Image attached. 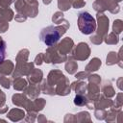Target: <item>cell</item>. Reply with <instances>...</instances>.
Here are the masks:
<instances>
[{"label":"cell","instance_id":"6da1fadb","mask_svg":"<svg viewBox=\"0 0 123 123\" xmlns=\"http://www.w3.org/2000/svg\"><path fill=\"white\" fill-rule=\"evenodd\" d=\"M62 34H63V31L61 27L48 26L46 28H43L40 31L39 37H40V40L44 44L51 46V45L55 44L60 39V37H62Z\"/></svg>","mask_w":123,"mask_h":123},{"label":"cell","instance_id":"7a4b0ae2","mask_svg":"<svg viewBox=\"0 0 123 123\" xmlns=\"http://www.w3.org/2000/svg\"><path fill=\"white\" fill-rule=\"evenodd\" d=\"M79 29L83 34L88 35L94 32L96 24L94 18L87 12H81L78 16Z\"/></svg>","mask_w":123,"mask_h":123}]
</instances>
